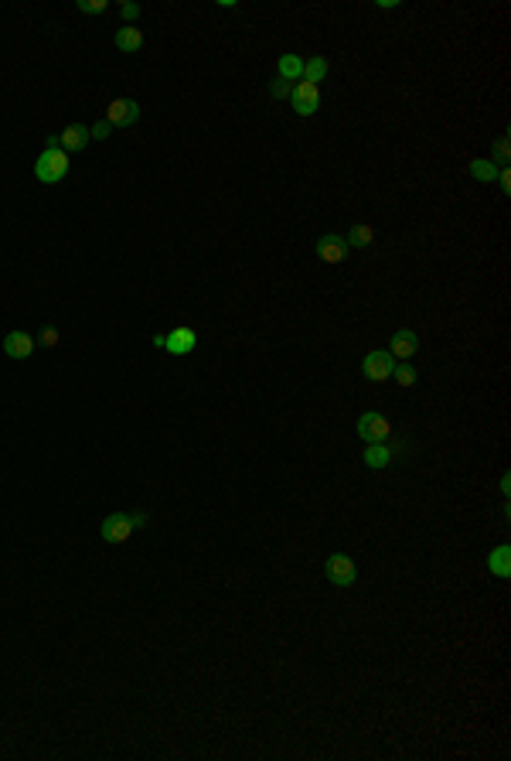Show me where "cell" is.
<instances>
[{"instance_id": "obj_1", "label": "cell", "mask_w": 511, "mask_h": 761, "mask_svg": "<svg viewBox=\"0 0 511 761\" xmlns=\"http://www.w3.org/2000/svg\"><path fill=\"white\" fill-rule=\"evenodd\" d=\"M69 167H72V158H69L58 144H48V147L38 154V160H34V178L41 184H58V181H65Z\"/></svg>"}, {"instance_id": "obj_2", "label": "cell", "mask_w": 511, "mask_h": 761, "mask_svg": "<svg viewBox=\"0 0 511 761\" xmlns=\"http://www.w3.org/2000/svg\"><path fill=\"white\" fill-rule=\"evenodd\" d=\"M153 345L164 348L167 355H191L198 348V335H195V328L181 324V328H171L167 335H153Z\"/></svg>"}, {"instance_id": "obj_3", "label": "cell", "mask_w": 511, "mask_h": 761, "mask_svg": "<svg viewBox=\"0 0 511 761\" xmlns=\"http://www.w3.org/2000/svg\"><path fill=\"white\" fill-rule=\"evenodd\" d=\"M355 430L365 444H382V441L392 437V420L382 417V413H361L355 423Z\"/></svg>"}, {"instance_id": "obj_4", "label": "cell", "mask_w": 511, "mask_h": 761, "mask_svg": "<svg viewBox=\"0 0 511 761\" xmlns=\"http://www.w3.org/2000/svg\"><path fill=\"white\" fill-rule=\"evenodd\" d=\"M290 103H293V113L297 116H314L317 109H321V89L314 85V82H293V89H290Z\"/></svg>"}, {"instance_id": "obj_5", "label": "cell", "mask_w": 511, "mask_h": 761, "mask_svg": "<svg viewBox=\"0 0 511 761\" xmlns=\"http://www.w3.org/2000/svg\"><path fill=\"white\" fill-rule=\"evenodd\" d=\"M392 369H396V359L382 352V348H372L365 359H361V376L368 379V383H385V379H392Z\"/></svg>"}, {"instance_id": "obj_6", "label": "cell", "mask_w": 511, "mask_h": 761, "mask_svg": "<svg viewBox=\"0 0 511 761\" xmlns=\"http://www.w3.org/2000/svg\"><path fill=\"white\" fill-rule=\"evenodd\" d=\"M324 574L331 580L334 587H351L358 580V567L351 556H344V553H331L328 556V563H324Z\"/></svg>"}, {"instance_id": "obj_7", "label": "cell", "mask_w": 511, "mask_h": 761, "mask_svg": "<svg viewBox=\"0 0 511 761\" xmlns=\"http://www.w3.org/2000/svg\"><path fill=\"white\" fill-rule=\"evenodd\" d=\"M102 540L106 543H127L130 536H133V516L130 512H109L99 526Z\"/></svg>"}, {"instance_id": "obj_8", "label": "cell", "mask_w": 511, "mask_h": 761, "mask_svg": "<svg viewBox=\"0 0 511 761\" xmlns=\"http://www.w3.org/2000/svg\"><path fill=\"white\" fill-rule=\"evenodd\" d=\"M140 103L136 100H113L109 109H106V123L109 127H130V123H136L140 120Z\"/></svg>"}, {"instance_id": "obj_9", "label": "cell", "mask_w": 511, "mask_h": 761, "mask_svg": "<svg viewBox=\"0 0 511 761\" xmlns=\"http://www.w3.org/2000/svg\"><path fill=\"white\" fill-rule=\"evenodd\" d=\"M314 249H317V256L328 263V266H337V263H344V256H348V242H344V236H337V233L321 236L314 242Z\"/></svg>"}, {"instance_id": "obj_10", "label": "cell", "mask_w": 511, "mask_h": 761, "mask_svg": "<svg viewBox=\"0 0 511 761\" xmlns=\"http://www.w3.org/2000/svg\"><path fill=\"white\" fill-rule=\"evenodd\" d=\"M419 352V335L412 331V328H399L392 341H388V355L396 359V362H409L412 355Z\"/></svg>"}, {"instance_id": "obj_11", "label": "cell", "mask_w": 511, "mask_h": 761, "mask_svg": "<svg viewBox=\"0 0 511 761\" xmlns=\"http://www.w3.org/2000/svg\"><path fill=\"white\" fill-rule=\"evenodd\" d=\"M34 345H38V341L31 338L27 331H7V335H4V355L14 359V362H21V359H27V355L34 352Z\"/></svg>"}, {"instance_id": "obj_12", "label": "cell", "mask_w": 511, "mask_h": 761, "mask_svg": "<svg viewBox=\"0 0 511 761\" xmlns=\"http://www.w3.org/2000/svg\"><path fill=\"white\" fill-rule=\"evenodd\" d=\"M92 137H89V127H82V123H69L65 130L55 137V144L65 151V154H72V151H82L85 144H89Z\"/></svg>"}, {"instance_id": "obj_13", "label": "cell", "mask_w": 511, "mask_h": 761, "mask_svg": "<svg viewBox=\"0 0 511 761\" xmlns=\"http://www.w3.org/2000/svg\"><path fill=\"white\" fill-rule=\"evenodd\" d=\"M396 451H399V447L388 444V441H382V444H368L365 447V454H361V461H365L368 468H388L392 458H396Z\"/></svg>"}, {"instance_id": "obj_14", "label": "cell", "mask_w": 511, "mask_h": 761, "mask_svg": "<svg viewBox=\"0 0 511 761\" xmlns=\"http://www.w3.org/2000/svg\"><path fill=\"white\" fill-rule=\"evenodd\" d=\"M113 41H116V48H120V52L136 55L140 48H144V41H147V38H144V31H140L136 25H127V27H120V31H116V38H113Z\"/></svg>"}, {"instance_id": "obj_15", "label": "cell", "mask_w": 511, "mask_h": 761, "mask_svg": "<svg viewBox=\"0 0 511 761\" xmlns=\"http://www.w3.org/2000/svg\"><path fill=\"white\" fill-rule=\"evenodd\" d=\"M487 570H491L494 577H501V580L511 577V550H508V543H505V547H498V550L487 556Z\"/></svg>"}, {"instance_id": "obj_16", "label": "cell", "mask_w": 511, "mask_h": 761, "mask_svg": "<svg viewBox=\"0 0 511 761\" xmlns=\"http://www.w3.org/2000/svg\"><path fill=\"white\" fill-rule=\"evenodd\" d=\"M467 171H470L481 184H491V181H498V171H501V167H498L491 158H474L470 164H467Z\"/></svg>"}, {"instance_id": "obj_17", "label": "cell", "mask_w": 511, "mask_h": 761, "mask_svg": "<svg viewBox=\"0 0 511 761\" xmlns=\"http://www.w3.org/2000/svg\"><path fill=\"white\" fill-rule=\"evenodd\" d=\"M344 242H348V246H355V249H372V242H375V229H372L368 222H355Z\"/></svg>"}, {"instance_id": "obj_18", "label": "cell", "mask_w": 511, "mask_h": 761, "mask_svg": "<svg viewBox=\"0 0 511 761\" xmlns=\"http://www.w3.org/2000/svg\"><path fill=\"white\" fill-rule=\"evenodd\" d=\"M280 79L286 82H300L304 79V58L300 55H280Z\"/></svg>"}, {"instance_id": "obj_19", "label": "cell", "mask_w": 511, "mask_h": 761, "mask_svg": "<svg viewBox=\"0 0 511 761\" xmlns=\"http://www.w3.org/2000/svg\"><path fill=\"white\" fill-rule=\"evenodd\" d=\"M324 76H328V58H321V55L307 58V62H304V79L317 85V82L324 79Z\"/></svg>"}, {"instance_id": "obj_20", "label": "cell", "mask_w": 511, "mask_h": 761, "mask_svg": "<svg viewBox=\"0 0 511 761\" xmlns=\"http://www.w3.org/2000/svg\"><path fill=\"white\" fill-rule=\"evenodd\" d=\"M392 379H396L402 390H412V386H416V369L409 366V362H396V369H392Z\"/></svg>"}, {"instance_id": "obj_21", "label": "cell", "mask_w": 511, "mask_h": 761, "mask_svg": "<svg viewBox=\"0 0 511 761\" xmlns=\"http://www.w3.org/2000/svg\"><path fill=\"white\" fill-rule=\"evenodd\" d=\"M494 164L498 167H508V160H511V144H508V133H501L498 137V144H494Z\"/></svg>"}, {"instance_id": "obj_22", "label": "cell", "mask_w": 511, "mask_h": 761, "mask_svg": "<svg viewBox=\"0 0 511 761\" xmlns=\"http://www.w3.org/2000/svg\"><path fill=\"white\" fill-rule=\"evenodd\" d=\"M290 89H293V82L280 79V76L270 82V96H273V100H290Z\"/></svg>"}, {"instance_id": "obj_23", "label": "cell", "mask_w": 511, "mask_h": 761, "mask_svg": "<svg viewBox=\"0 0 511 761\" xmlns=\"http://www.w3.org/2000/svg\"><path fill=\"white\" fill-rule=\"evenodd\" d=\"M76 7L82 11V14H102V11H106L109 4H106V0H78Z\"/></svg>"}, {"instance_id": "obj_24", "label": "cell", "mask_w": 511, "mask_h": 761, "mask_svg": "<svg viewBox=\"0 0 511 761\" xmlns=\"http://www.w3.org/2000/svg\"><path fill=\"white\" fill-rule=\"evenodd\" d=\"M109 133H113V127H109L106 120H99V123L89 127V137H92V140H109Z\"/></svg>"}, {"instance_id": "obj_25", "label": "cell", "mask_w": 511, "mask_h": 761, "mask_svg": "<svg viewBox=\"0 0 511 761\" xmlns=\"http://www.w3.org/2000/svg\"><path fill=\"white\" fill-rule=\"evenodd\" d=\"M58 338H62V335H58V328H51V324H45V328H41V345H45V348H55V345H58Z\"/></svg>"}, {"instance_id": "obj_26", "label": "cell", "mask_w": 511, "mask_h": 761, "mask_svg": "<svg viewBox=\"0 0 511 761\" xmlns=\"http://www.w3.org/2000/svg\"><path fill=\"white\" fill-rule=\"evenodd\" d=\"M120 14H123V21H136L140 18V4H120Z\"/></svg>"}, {"instance_id": "obj_27", "label": "cell", "mask_w": 511, "mask_h": 761, "mask_svg": "<svg viewBox=\"0 0 511 761\" xmlns=\"http://www.w3.org/2000/svg\"><path fill=\"white\" fill-rule=\"evenodd\" d=\"M498 184H501V191H505V195H511V171H508V167H501V171H498Z\"/></svg>"}, {"instance_id": "obj_28", "label": "cell", "mask_w": 511, "mask_h": 761, "mask_svg": "<svg viewBox=\"0 0 511 761\" xmlns=\"http://www.w3.org/2000/svg\"><path fill=\"white\" fill-rule=\"evenodd\" d=\"M147 523H150V516H147V512H133V529H144Z\"/></svg>"}, {"instance_id": "obj_29", "label": "cell", "mask_w": 511, "mask_h": 761, "mask_svg": "<svg viewBox=\"0 0 511 761\" xmlns=\"http://www.w3.org/2000/svg\"><path fill=\"white\" fill-rule=\"evenodd\" d=\"M375 7H382V11H396L399 0H375Z\"/></svg>"}]
</instances>
